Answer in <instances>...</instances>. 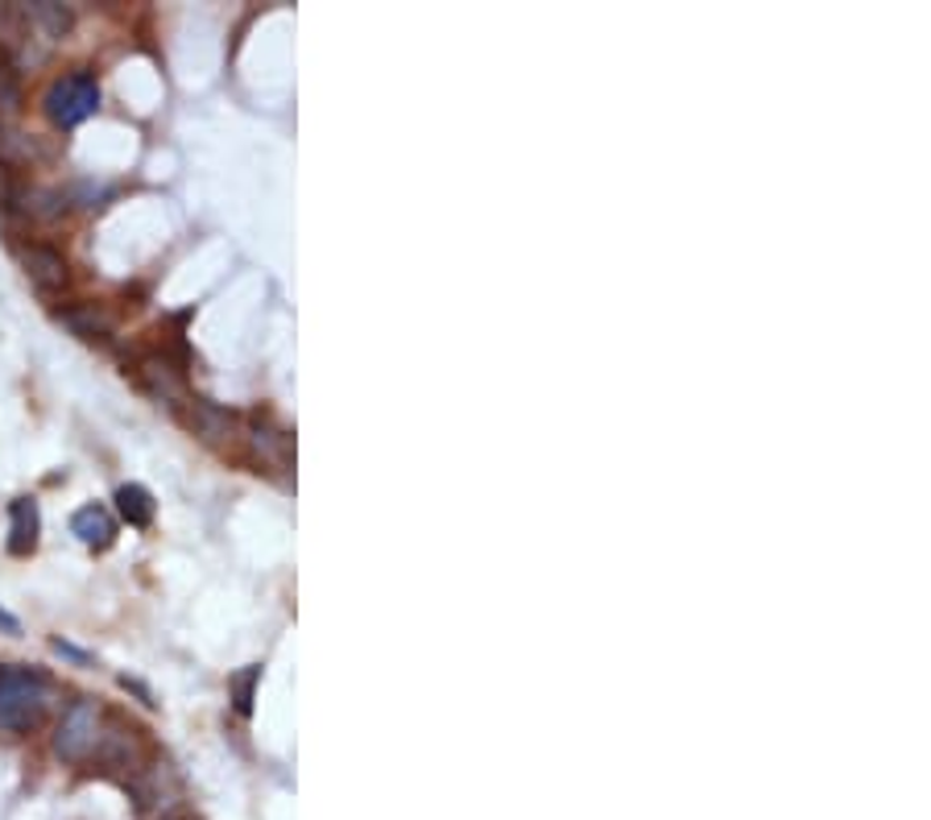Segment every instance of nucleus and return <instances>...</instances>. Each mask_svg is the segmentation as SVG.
<instances>
[{"label": "nucleus", "mask_w": 931, "mask_h": 820, "mask_svg": "<svg viewBox=\"0 0 931 820\" xmlns=\"http://www.w3.org/2000/svg\"><path fill=\"white\" fill-rule=\"evenodd\" d=\"M54 688L42 671L30 668H0V729L9 733H30L50 713Z\"/></svg>", "instance_id": "f257e3e1"}, {"label": "nucleus", "mask_w": 931, "mask_h": 820, "mask_svg": "<svg viewBox=\"0 0 931 820\" xmlns=\"http://www.w3.org/2000/svg\"><path fill=\"white\" fill-rule=\"evenodd\" d=\"M42 108L54 129H76V124H83L100 108V79L91 76V71H83V67L67 71V76H59L46 88Z\"/></svg>", "instance_id": "f03ea898"}, {"label": "nucleus", "mask_w": 931, "mask_h": 820, "mask_svg": "<svg viewBox=\"0 0 931 820\" xmlns=\"http://www.w3.org/2000/svg\"><path fill=\"white\" fill-rule=\"evenodd\" d=\"M182 373L187 369L179 364L174 352H146V357L133 361V378L141 381V390L158 398V407H170V410H182V402L191 398Z\"/></svg>", "instance_id": "7ed1b4c3"}, {"label": "nucleus", "mask_w": 931, "mask_h": 820, "mask_svg": "<svg viewBox=\"0 0 931 820\" xmlns=\"http://www.w3.org/2000/svg\"><path fill=\"white\" fill-rule=\"evenodd\" d=\"M100 733H104V713L96 709V700H76L59 721V738H54V750H59L67 762H83L96 754L100 746Z\"/></svg>", "instance_id": "20e7f679"}, {"label": "nucleus", "mask_w": 931, "mask_h": 820, "mask_svg": "<svg viewBox=\"0 0 931 820\" xmlns=\"http://www.w3.org/2000/svg\"><path fill=\"white\" fill-rule=\"evenodd\" d=\"M182 419H187V427H191L203 443H211V448H224V443H232L241 436L237 414L220 410L216 402H208V398H187V402H182Z\"/></svg>", "instance_id": "39448f33"}, {"label": "nucleus", "mask_w": 931, "mask_h": 820, "mask_svg": "<svg viewBox=\"0 0 931 820\" xmlns=\"http://www.w3.org/2000/svg\"><path fill=\"white\" fill-rule=\"evenodd\" d=\"M21 266H26L30 287L42 290V294H59L71 282V266H67V258L54 244H26L21 249Z\"/></svg>", "instance_id": "423d86ee"}, {"label": "nucleus", "mask_w": 931, "mask_h": 820, "mask_svg": "<svg viewBox=\"0 0 931 820\" xmlns=\"http://www.w3.org/2000/svg\"><path fill=\"white\" fill-rule=\"evenodd\" d=\"M59 319L67 332L79 336V340H88V344H108V336H112V319H108L104 307H96V303L62 307Z\"/></svg>", "instance_id": "0eeeda50"}, {"label": "nucleus", "mask_w": 931, "mask_h": 820, "mask_svg": "<svg viewBox=\"0 0 931 820\" xmlns=\"http://www.w3.org/2000/svg\"><path fill=\"white\" fill-rule=\"evenodd\" d=\"M38 531H42L38 501L33 498L13 501V510H9V551L13 556H30L33 547H38Z\"/></svg>", "instance_id": "6e6552de"}, {"label": "nucleus", "mask_w": 931, "mask_h": 820, "mask_svg": "<svg viewBox=\"0 0 931 820\" xmlns=\"http://www.w3.org/2000/svg\"><path fill=\"white\" fill-rule=\"evenodd\" d=\"M71 531L79 534V543L91 547V551H104L117 539V522L108 514L104 506H83L76 518H71Z\"/></svg>", "instance_id": "1a4fd4ad"}, {"label": "nucleus", "mask_w": 931, "mask_h": 820, "mask_svg": "<svg viewBox=\"0 0 931 820\" xmlns=\"http://www.w3.org/2000/svg\"><path fill=\"white\" fill-rule=\"evenodd\" d=\"M0 50L13 59H30V17L17 4H0Z\"/></svg>", "instance_id": "9d476101"}, {"label": "nucleus", "mask_w": 931, "mask_h": 820, "mask_svg": "<svg viewBox=\"0 0 931 820\" xmlns=\"http://www.w3.org/2000/svg\"><path fill=\"white\" fill-rule=\"evenodd\" d=\"M26 17H30V26H38V30H42L50 42L67 38V33H71V26H76V13H71L67 4H54V0H38V4H30V9H26Z\"/></svg>", "instance_id": "9b49d317"}, {"label": "nucleus", "mask_w": 931, "mask_h": 820, "mask_svg": "<svg viewBox=\"0 0 931 820\" xmlns=\"http://www.w3.org/2000/svg\"><path fill=\"white\" fill-rule=\"evenodd\" d=\"M26 108V83H21V71L17 62L0 59V124H9Z\"/></svg>", "instance_id": "f8f14e48"}, {"label": "nucleus", "mask_w": 931, "mask_h": 820, "mask_svg": "<svg viewBox=\"0 0 931 820\" xmlns=\"http://www.w3.org/2000/svg\"><path fill=\"white\" fill-rule=\"evenodd\" d=\"M117 510L129 527H150L153 522V498L141 486H121L117 489Z\"/></svg>", "instance_id": "ddd939ff"}, {"label": "nucleus", "mask_w": 931, "mask_h": 820, "mask_svg": "<svg viewBox=\"0 0 931 820\" xmlns=\"http://www.w3.org/2000/svg\"><path fill=\"white\" fill-rule=\"evenodd\" d=\"M257 676H261V668H249L237 676V713L249 717V709H253V683Z\"/></svg>", "instance_id": "4468645a"}, {"label": "nucleus", "mask_w": 931, "mask_h": 820, "mask_svg": "<svg viewBox=\"0 0 931 820\" xmlns=\"http://www.w3.org/2000/svg\"><path fill=\"white\" fill-rule=\"evenodd\" d=\"M0 630H9V634H17V618H9L4 609H0Z\"/></svg>", "instance_id": "2eb2a0df"}]
</instances>
